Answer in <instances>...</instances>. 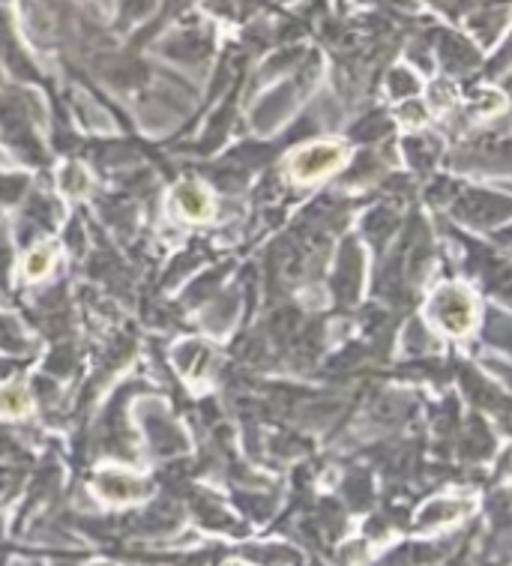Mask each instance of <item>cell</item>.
Here are the masks:
<instances>
[{"instance_id":"cell-1","label":"cell","mask_w":512,"mask_h":566,"mask_svg":"<svg viewBox=\"0 0 512 566\" xmlns=\"http://www.w3.org/2000/svg\"><path fill=\"white\" fill-rule=\"evenodd\" d=\"M431 315H435V321L447 332H453V336H465V332L474 327V318H476L474 297L458 285H447V288L437 291L435 300H431Z\"/></svg>"},{"instance_id":"cell-2","label":"cell","mask_w":512,"mask_h":566,"mask_svg":"<svg viewBox=\"0 0 512 566\" xmlns=\"http://www.w3.org/2000/svg\"><path fill=\"white\" fill-rule=\"evenodd\" d=\"M341 162H345V147L333 144V141H318L290 156V177L297 183H315V180L333 174Z\"/></svg>"},{"instance_id":"cell-3","label":"cell","mask_w":512,"mask_h":566,"mask_svg":"<svg viewBox=\"0 0 512 566\" xmlns=\"http://www.w3.org/2000/svg\"><path fill=\"white\" fill-rule=\"evenodd\" d=\"M174 204L180 210V216L189 219V222H204L213 216V198H210V192L195 183V180H186V183H180L174 189Z\"/></svg>"},{"instance_id":"cell-5","label":"cell","mask_w":512,"mask_h":566,"mask_svg":"<svg viewBox=\"0 0 512 566\" xmlns=\"http://www.w3.org/2000/svg\"><path fill=\"white\" fill-rule=\"evenodd\" d=\"M27 411H30V396L24 387H18V383L0 387V413L3 417H24Z\"/></svg>"},{"instance_id":"cell-4","label":"cell","mask_w":512,"mask_h":566,"mask_svg":"<svg viewBox=\"0 0 512 566\" xmlns=\"http://www.w3.org/2000/svg\"><path fill=\"white\" fill-rule=\"evenodd\" d=\"M54 261H57V249L52 243H39L24 255V276L27 279H42L54 270Z\"/></svg>"}]
</instances>
